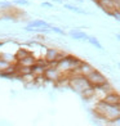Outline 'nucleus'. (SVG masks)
Returning a JSON list of instances; mask_svg holds the SVG:
<instances>
[{
	"label": "nucleus",
	"mask_w": 120,
	"mask_h": 126,
	"mask_svg": "<svg viewBox=\"0 0 120 126\" xmlns=\"http://www.w3.org/2000/svg\"><path fill=\"white\" fill-rule=\"evenodd\" d=\"M94 113L100 118L110 122L111 120L120 116V104H110L103 100H98L94 106Z\"/></svg>",
	"instance_id": "f257e3e1"
},
{
	"label": "nucleus",
	"mask_w": 120,
	"mask_h": 126,
	"mask_svg": "<svg viewBox=\"0 0 120 126\" xmlns=\"http://www.w3.org/2000/svg\"><path fill=\"white\" fill-rule=\"evenodd\" d=\"M80 63H81V59L78 58V57L71 55V54H65L61 59H58L56 67L60 70L62 75H71L79 67Z\"/></svg>",
	"instance_id": "f03ea898"
},
{
	"label": "nucleus",
	"mask_w": 120,
	"mask_h": 126,
	"mask_svg": "<svg viewBox=\"0 0 120 126\" xmlns=\"http://www.w3.org/2000/svg\"><path fill=\"white\" fill-rule=\"evenodd\" d=\"M68 86L81 95L85 90L92 88V85L88 81L87 76L79 75V73H72V75H70V79H68Z\"/></svg>",
	"instance_id": "7ed1b4c3"
},
{
	"label": "nucleus",
	"mask_w": 120,
	"mask_h": 126,
	"mask_svg": "<svg viewBox=\"0 0 120 126\" xmlns=\"http://www.w3.org/2000/svg\"><path fill=\"white\" fill-rule=\"evenodd\" d=\"M65 55V53L60 51L58 49L54 48H45V54H44V59L48 62V66H56L58 59H61Z\"/></svg>",
	"instance_id": "20e7f679"
},
{
	"label": "nucleus",
	"mask_w": 120,
	"mask_h": 126,
	"mask_svg": "<svg viewBox=\"0 0 120 126\" xmlns=\"http://www.w3.org/2000/svg\"><path fill=\"white\" fill-rule=\"evenodd\" d=\"M87 79H88V81L90 82V85H92L93 88L100 86V85H103V84L107 82L106 76L102 72H100L98 70H93L89 75H87Z\"/></svg>",
	"instance_id": "39448f33"
},
{
	"label": "nucleus",
	"mask_w": 120,
	"mask_h": 126,
	"mask_svg": "<svg viewBox=\"0 0 120 126\" xmlns=\"http://www.w3.org/2000/svg\"><path fill=\"white\" fill-rule=\"evenodd\" d=\"M43 76L45 80H48L50 82H58L60 79L62 77V73L60 72V70L56 66H47Z\"/></svg>",
	"instance_id": "423d86ee"
},
{
	"label": "nucleus",
	"mask_w": 120,
	"mask_h": 126,
	"mask_svg": "<svg viewBox=\"0 0 120 126\" xmlns=\"http://www.w3.org/2000/svg\"><path fill=\"white\" fill-rule=\"evenodd\" d=\"M96 4L98 5V8H101L106 14H110L115 9H118L114 0H96Z\"/></svg>",
	"instance_id": "0eeeda50"
},
{
	"label": "nucleus",
	"mask_w": 120,
	"mask_h": 126,
	"mask_svg": "<svg viewBox=\"0 0 120 126\" xmlns=\"http://www.w3.org/2000/svg\"><path fill=\"white\" fill-rule=\"evenodd\" d=\"M50 25L49 22L44 21V19H34V21H30L25 26V30L28 31L30 28H50Z\"/></svg>",
	"instance_id": "6e6552de"
},
{
	"label": "nucleus",
	"mask_w": 120,
	"mask_h": 126,
	"mask_svg": "<svg viewBox=\"0 0 120 126\" xmlns=\"http://www.w3.org/2000/svg\"><path fill=\"white\" fill-rule=\"evenodd\" d=\"M94 70V67L92 66V64H89L88 62H84V61H81V63L79 64V67L76 68L75 71H74V73H79V75H84V76H87V75H89L90 72H92ZM72 75V73H71Z\"/></svg>",
	"instance_id": "1a4fd4ad"
},
{
	"label": "nucleus",
	"mask_w": 120,
	"mask_h": 126,
	"mask_svg": "<svg viewBox=\"0 0 120 126\" xmlns=\"http://www.w3.org/2000/svg\"><path fill=\"white\" fill-rule=\"evenodd\" d=\"M35 62H36V57L32 53H30L28 55L18 59L16 63H17V66H22V67H32L34 64H35Z\"/></svg>",
	"instance_id": "9d476101"
},
{
	"label": "nucleus",
	"mask_w": 120,
	"mask_h": 126,
	"mask_svg": "<svg viewBox=\"0 0 120 126\" xmlns=\"http://www.w3.org/2000/svg\"><path fill=\"white\" fill-rule=\"evenodd\" d=\"M68 35L71 36V39L74 40H78V41H87L89 35L87 32H84L81 30H79V28H75V30H71L70 32H68Z\"/></svg>",
	"instance_id": "9b49d317"
},
{
	"label": "nucleus",
	"mask_w": 120,
	"mask_h": 126,
	"mask_svg": "<svg viewBox=\"0 0 120 126\" xmlns=\"http://www.w3.org/2000/svg\"><path fill=\"white\" fill-rule=\"evenodd\" d=\"M102 100L106 102V103H110V104H120V94L112 90Z\"/></svg>",
	"instance_id": "f8f14e48"
},
{
	"label": "nucleus",
	"mask_w": 120,
	"mask_h": 126,
	"mask_svg": "<svg viewBox=\"0 0 120 126\" xmlns=\"http://www.w3.org/2000/svg\"><path fill=\"white\" fill-rule=\"evenodd\" d=\"M63 8L70 10V12H74V13H78V14H84V16H88L90 14V12H88V10H84L83 8L78 7V5H74V4H68V3H65L63 4Z\"/></svg>",
	"instance_id": "ddd939ff"
},
{
	"label": "nucleus",
	"mask_w": 120,
	"mask_h": 126,
	"mask_svg": "<svg viewBox=\"0 0 120 126\" xmlns=\"http://www.w3.org/2000/svg\"><path fill=\"white\" fill-rule=\"evenodd\" d=\"M87 41H88L90 45H92V47H94L96 49H98V50H103V47H102V44L100 43V40L97 39V37H94V36H89Z\"/></svg>",
	"instance_id": "4468645a"
},
{
	"label": "nucleus",
	"mask_w": 120,
	"mask_h": 126,
	"mask_svg": "<svg viewBox=\"0 0 120 126\" xmlns=\"http://www.w3.org/2000/svg\"><path fill=\"white\" fill-rule=\"evenodd\" d=\"M13 64H14V63H12V62H9V61H7V59H4V58L0 57V72L7 71L8 68L12 67Z\"/></svg>",
	"instance_id": "2eb2a0df"
},
{
	"label": "nucleus",
	"mask_w": 120,
	"mask_h": 126,
	"mask_svg": "<svg viewBox=\"0 0 120 126\" xmlns=\"http://www.w3.org/2000/svg\"><path fill=\"white\" fill-rule=\"evenodd\" d=\"M31 51L28 50V49H25V48H20L18 50L16 51V61H18V59H21V58H23V57H26V55H28Z\"/></svg>",
	"instance_id": "dca6fc26"
},
{
	"label": "nucleus",
	"mask_w": 120,
	"mask_h": 126,
	"mask_svg": "<svg viewBox=\"0 0 120 126\" xmlns=\"http://www.w3.org/2000/svg\"><path fill=\"white\" fill-rule=\"evenodd\" d=\"M13 8V3L12 1H0V9L4 12H9Z\"/></svg>",
	"instance_id": "f3484780"
},
{
	"label": "nucleus",
	"mask_w": 120,
	"mask_h": 126,
	"mask_svg": "<svg viewBox=\"0 0 120 126\" xmlns=\"http://www.w3.org/2000/svg\"><path fill=\"white\" fill-rule=\"evenodd\" d=\"M52 32H54V33H58V35H62V36H65L66 35V32L62 30V28H60V27H56V26H50V28H49Z\"/></svg>",
	"instance_id": "a211bd4d"
},
{
	"label": "nucleus",
	"mask_w": 120,
	"mask_h": 126,
	"mask_svg": "<svg viewBox=\"0 0 120 126\" xmlns=\"http://www.w3.org/2000/svg\"><path fill=\"white\" fill-rule=\"evenodd\" d=\"M13 4L20 5V7H27V5L30 4V1H28V0H13Z\"/></svg>",
	"instance_id": "6ab92c4d"
},
{
	"label": "nucleus",
	"mask_w": 120,
	"mask_h": 126,
	"mask_svg": "<svg viewBox=\"0 0 120 126\" xmlns=\"http://www.w3.org/2000/svg\"><path fill=\"white\" fill-rule=\"evenodd\" d=\"M108 16H111V17H114V18H115L118 22H120V10H119V8L118 9H115L114 10V12H111Z\"/></svg>",
	"instance_id": "aec40b11"
},
{
	"label": "nucleus",
	"mask_w": 120,
	"mask_h": 126,
	"mask_svg": "<svg viewBox=\"0 0 120 126\" xmlns=\"http://www.w3.org/2000/svg\"><path fill=\"white\" fill-rule=\"evenodd\" d=\"M110 124H111V125H116V126H120V116H118L116 118L111 120V121H110Z\"/></svg>",
	"instance_id": "412c9836"
},
{
	"label": "nucleus",
	"mask_w": 120,
	"mask_h": 126,
	"mask_svg": "<svg viewBox=\"0 0 120 126\" xmlns=\"http://www.w3.org/2000/svg\"><path fill=\"white\" fill-rule=\"evenodd\" d=\"M41 7L43 8H53V3H50V1H43L41 3Z\"/></svg>",
	"instance_id": "4be33fe9"
},
{
	"label": "nucleus",
	"mask_w": 120,
	"mask_h": 126,
	"mask_svg": "<svg viewBox=\"0 0 120 126\" xmlns=\"http://www.w3.org/2000/svg\"><path fill=\"white\" fill-rule=\"evenodd\" d=\"M114 1H115L116 7H118V8H120V0H114Z\"/></svg>",
	"instance_id": "5701e85b"
},
{
	"label": "nucleus",
	"mask_w": 120,
	"mask_h": 126,
	"mask_svg": "<svg viewBox=\"0 0 120 126\" xmlns=\"http://www.w3.org/2000/svg\"><path fill=\"white\" fill-rule=\"evenodd\" d=\"M54 3H58V4H61V3H63V0H53Z\"/></svg>",
	"instance_id": "b1692460"
},
{
	"label": "nucleus",
	"mask_w": 120,
	"mask_h": 126,
	"mask_svg": "<svg viewBox=\"0 0 120 126\" xmlns=\"http://www.w3.org/2000/svg\"><path fill=\"white\" fill-rule=\"evenodd\" d=\"M116 39H118L119 41H120V33H116Z\"/></svg>",
	"instance_id": "393cba45"
},
{
	"label": "nucleus",
	"mask_w": 120,
	"mask_h": 126,
	"mask_svg": "<svg viewBox=\"0 0 120 126\" xmlns=\"http://www.w3.org/2000/svg\"><path fill=\"white\" fill-rule=\"evenodd\" d=\"M76 3H79V4H81V3H83V0H76Z\"/></svg>",
	"instance_id": "a878e982"
},
{
	"label": "nucleus",
	"mask_w": 120,
	"mask_h": 126,
	"mask_svg": "<svg viewBox=\"0 0 120 126\" xmlns=\"http://www.w3.org/2000/svg\"><path fill=\"white\" fill-rule=\"evenodd\" d=\"M118 67H119V68H120V63H118Z\"/></svg>",
	"instance_id": "bb28decb"
},
{
	"label": "nucleus",
	"mask_w": 120,
	"mask_h": 126,
	"mask_svg": "<svg viewBox=\"0 0 120 126\" xmlns=\"http://www.w3.org/2000/svg\"><path fill=\"white\" fill-rule=\"evenodd\" d=\"M119 10H120V8H119Z\"/></svg>",
	"instance_id": "cd10ccee"
}]
</instances>
